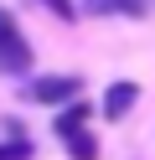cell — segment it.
I'll return each mask as SVG.
<instances>
[{"label":"cell","instance_id":"cell-1","mask_svg":"<svg viewBox=\"0 0 155 160\" xmlns=\"http://www.w3.org/2000/svg\"><path fill=\"white\" fill-rule=\"evenodd\" d=\"M0 72H16V78L31 72V42L16 31V16L5 5H0Z\"/></svg>","mask_w":155,"mask_h":160},{"label":"cell","instance_id":"cell-2","mask_svg":"<svg viewBox=\"0 0 155 160\" xmlns=\"http://www.w3.org/2000/svg\"><path fill=\"white\" fill-rule=\"evenodd\" d=\"M83 93V78H67V72H36L26 78V98L31 103H72Z\"/></svg>","mask_w":155,"mask_h":160},{"label":"cell","instance_id":"cell-3","mask_svg":"<svg viewBox=\"0 0 155 160\" xmlns=\"http://www.w3.org/2000/svg\"><path fill=\"white\" fill-rule=\"evenodd\" d=\"M134 103H140V83H129V78H119V83L103 88V114L109 119H124Z\"/></svg>","mask_w":155,"mask_h":160},{"label":"cell","instance_id":"cell-4","mask_svg":"<svg viewBox=\"0 0 155 160\" xmlns=\"http://www.w3.org/2000/svg\"><path fill=\"white\" fill-rule=\"evenodd\" d=\"M83 11H93V16H124V21H145V16H150V0H83Z\"/></svg>","mask_w":155,"mask_h":160},{"label":"cell","instance_id":"cell-5","mask_svg":"<svg viewBox=\"0 0 155 160\" xmlns=\"http://www.w3.org/2000/svg\"><path fill=\"white\" fill-rule=\"evenodd\" d=\"M62 145H67V155H72V160H98V139H93L83 124H78V129H67V134H62Z\"/></svg>","mask_w":155,"mask_h":160},{"label":"cell","instance_id":"cell-6","mask_svg":"<svg viewBox=\"0 0 155 160\" xmlns=\"http://www.w3.org/2000/svg\"><path fill=\"white\" fill-rule=\"evenodd\" d=\"M83 119H88V103H78V98H72V108H62V114H57V134H67V129H78Z\"/></svg>","mask_w":155,"mask_h":160},{"label":"cell","instance_id":"cell-7","mask_svg":"<svg viewBox=\"0 0 155 160\" xmlns=\"http://www.w3.org/2000/svg\"><path fill=\"white\" fill-rule=\"evenodd\" d=\"M0 160H31V145L16 139V145H0Z\"/></svg>","mask_w":155,"mask_h":160},{"label":"cell","instance_id":"cell-8","mask_svg":"<svg viewBox=\"0 0 155 160\" xmlns=\"http://www.w3.org/2000/svg\"><path fill=\"white\" fill-rule=\"evenodd\" d=\"M41 5H47L52 16H62V21H72V16H78V11H72V0H41Z\"/></svg>","mask_w":155,"mask_h":160}]
</instances>
